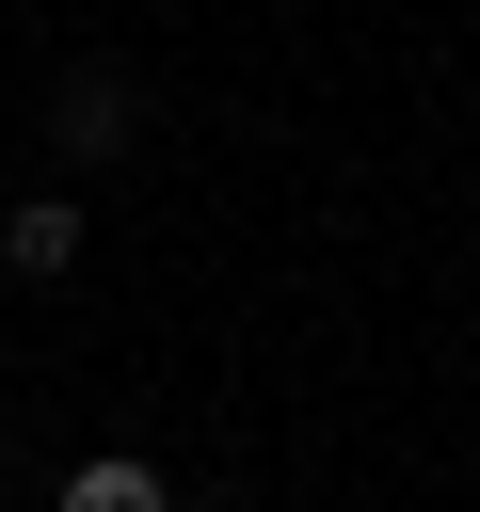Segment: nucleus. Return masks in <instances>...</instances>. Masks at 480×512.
<instances>
[{
	"instance_id": "nucleus-1",
	"label": "nucleus",
	"mask_w": 480,
	"mask_h": 512,
	"mask_svg": "<svg viewBox=\"0 0 480 512\" xmlns=\"http://www.w3.org/2000/svg\"><path fill=\"white\" fill-rule=\"evenodd\" d=\"M48 128H64L80 160H112V144H128V80H112V64H80V80L48 96Z\"/></svg>"
},
{
	"instance_id": "nucleus-2",
	"label": "nucleus",
	"mask_w": 480,
	"mask_h": 512,
	"mask_svg": "<svg viewBox=\"0 0 480 512\" xmlns=\"http://www.w3.org/2000/svg\"><path fill=\"white\" fill-rule=\"evenodd\" d=\"M0 272H32V288H48V272H80V208H64V192H32V208L0 224Z\"/></svg>"
},
{
	"instance_id": "nucleus-3",
	"label": "nucleus",
	"mask_w": 480,
	"mask_h": 512,
	"mask_svg": "<svg viewBox=\"0 0 480 512\" xmlns=\"http://www.w3.org/2000/svg\"><path fill=\"white\" fill-rule=\"evenodd\" d=\"M64 512H176V496H160V464H80Z\"/></svg>"
}]
</instances>
